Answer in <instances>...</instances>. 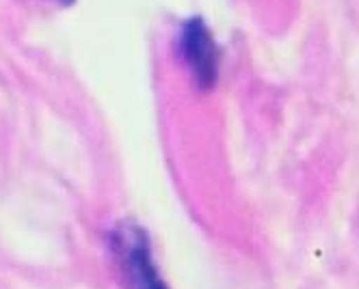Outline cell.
<instances>
[{"label":"cell","instance_id":"6da1fadb","mask_svg":"<svg viewBox=\"0 0 359 289\" xmlns=\"http://www.w3.org/2000/svg\"><path fill=\"white\" fill-rule=\"evenodd\" d=\"M115 253L119 257L121 270L135 289H167L151 261L149 244L141 227H119L115 233Z\"/></svg>","mask_w":359,"mask_h":289},{"label":"cell","instance_id":"7a4b0ae2","mask_svg":"<svg viewBox=\"0 0 359 289\" xmlns=\"http://www.w3.org/2000/svg\"><path fill=\"white\" fill-rule=\"evenodd\" d=\"M180 52L189 65L193 78L199 87H212L217 80V67H219V52L212 39V33L203 20L193 17L184 22L182 35H180Z\"/></svg>","mask_w":359,"mask_h":289},{"label":"cell","instance_id":"3957f363","mask_svg":"<svg viewBox=\"0 0 359 289\" xmlns=\"http://www.w3.org/2000/svg\"><path fill=\"white\" fill-rule=\"evenodd\" d=\"M65 3H67V0H65Z\"/></svg>","mask_w":359,"mask_h":289}]
</instances>
